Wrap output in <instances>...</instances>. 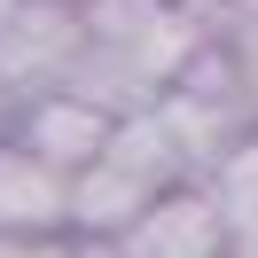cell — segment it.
I'll return each instance as SVG.
<instances>
[{
	"mask_svg": "<svg viewBox=\"0 0 258 258\" xmlns=\"http://www.w3.org/2000/svg\"><path fill=\"white\" fill-rule=\"evenodd\" d=\"M79 219V172L39 157L32 141H0V242H39Z\"/></svg>",
	"mask_w": 258,
	"mask_h": 258,
	"instance_id": "6da1fadb",
	"label": "cell"
},
{
	"mask_svg": "<svg viewBox=\"0 0 258 258\" xmlns=\"http://www.w3.org/2000/svg\"><path fill=\"white\" fill-rule=\"evenodd\" d=\"M117 242H125V258H227L235 250V227H227V204L211 188H172Z\"/></svg>",
	"mask_w": 258,
	"mask_h": 258,
	"instance_id": "7a4b0ae2",
	"label": "cell"
},
{
	"mask_svg": "<svg viewBox=\"0 0 258 258\" xmlns=\"http://www.w3.org/2000/svg\"><path fill=\"white\" fill-rule=\"evenodd\" d=\"M188 8H196V16H204V8H227V0H188Z\"/></svg>",
	"mask_w": 258,
	"mask_h": 258,
	"instance_id": "3957f363",
	"label": "cell"
},
{
	"mask_svg": "<svg viewBox=\"0 0 258 258\" xmlns=\"http://www.w3.org/2000/svg\"><path fill=\"white\" fill-rule=\"evenodd\" d=\"M8 16H16V0H0V24H8Z\"/></svg>",
	"mask_w": 258,
	"mask_h": 258,
	"instance_id": "277c9868",
	"label": "cell"
}]
</instances>
